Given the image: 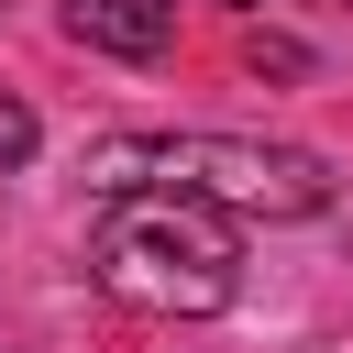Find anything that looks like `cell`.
<instances>
[{
  "instance_id": "1",
  "label": "cell",
  "mask_w": 353,
  "mask_h": 353,
  "mask_svg": "<svg viewBox=\"0 0 353 353\" xmlns=\"http://www.w3.org/2000/svg\"><path fill=\"white\" fill-rule=\"evenodd\" d=\"M88 188L110 199H199L221 221H309L331 210V165L309 143H254V132H110L88 143Z\"/></svg>"
},
{
  "instance_id": "2",
  "label": "cell",
  "mask_w": 353,
  "mask_h": 353,
  "mask_svg": "<svg viewBox=\"0 0 353 353\" xmlns=\"http://www.w3.org/2000/svg\"><path fill=\"white\" fill-rule=\"evenodd\" d=\"M88 265H99L110 298L165 309V320H210V309H232V287H243V243H232V221L199 210V199H165V188H154V199H121V210L99 221Z\"/></svg>"
},
{
  "instance_id": "3",
  "label": "cell",
  "mask_w": 353,
  "mask_h": 353,
  "mask_svg": "<svg viewBox=\"0 0 353 353\" xmlns=\"http://www.w3.org/2000/svg\"><path fill=\"white\" fill-rule=\"evenodd\" d=\"M66 44L88 55H165L176 44V0H66Z\"/></svg>"
},
{
  "instance_id": "4",
  "label": "cell",
  "mask_w": 353,
  "mask_h": 353,
  "mask_svg": "<svg viewBox=\"0 0 353 353\" xmlns=\"http://www.w3.org/2000/svg\"><path fill=\"white\" fill-rule=\"evenodd\" d=\"M33 143H44V132H33V110L0 88V176H11V165H33Z\"/></svg>"
}]
</instances>
